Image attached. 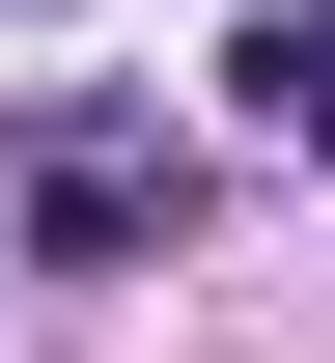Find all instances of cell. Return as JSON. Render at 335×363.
<instances>
[{"label": "cell", "mask_w": 335, "mask_h": 363, "mask_svg": "<svg viewBox=\"0 0 335 363\" xmlns=\"http://www.w3.org/2000/svg\"><path fill=\"white\" fill-rule=\"evenodd\" d=\"M168 224H195V140H140V112H56L28 140V252L56 279H140Z\"/></svg>", "instance_id": "1"}, {"label": "cell", "mask_w": 335, "mask_h": 363, "mask_svg": "<svg viewBox=\"0 0 335 363\" xmlns=\"http://www.w3.org/2000/svg\"><path fill=\"white\" fill-rule=\"evenodd\" d=\"M0 28H28V0H0Z\"/></svg>", "instance_id": "3"}, {"label": "cell", "mask_w": 335, "mask_h": 363, "mask_svg": "<svg viewBox=\"0 0 335 363\" xmlns=\"http://www.w3.org/2000/svg\"><path fill=\"white\" fill-rule=\"evenodd\" d=\"M224 84H251V112H280V140H307V168H335V28H307V0H280V28H251V56H224Z\"/></svg>", "instance_id": "2"}]
</instances>
